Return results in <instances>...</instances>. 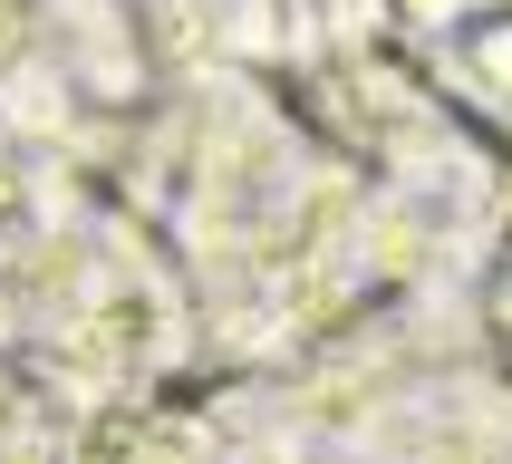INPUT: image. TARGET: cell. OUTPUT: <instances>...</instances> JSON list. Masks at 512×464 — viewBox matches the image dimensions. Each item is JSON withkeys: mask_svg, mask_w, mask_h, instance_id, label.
<instances>
[{"mask_svg": "<svg viewBox=\"0 0 512 464\" xmlns=\"http://www.w3.org/2000/svg\"><path fill=\"white\" fill-rule=\"evenodd\" d=\"M493 339H503V358H512V261L493 271Z\"/></svg>", "mask_w": 512, "mask_h": 464, "instance_id": "obj_1", "label": "cell"}]
</instances>
